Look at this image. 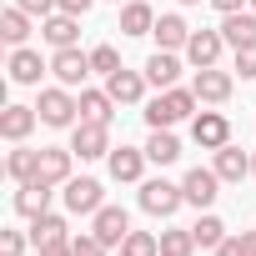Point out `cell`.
<instances>
[{
    "label": "cell",
    "mask_w": 256,
    "mask_h": 256,
    "mask_svg": "<svg viewBox=\"0 0 256 256\" xmlns=\"http://www.w3.org/2000/svg\"><path fill=\"white\" fill-rule=\"evenodd\" d=\"M106 206V196H100V181H90V176H80V181H66V211H76V216H96Z\"/></svg>",
    "instance_id": "cell-8"
},
{
    "label": "cell",
    "mask_w": 256,
    "mask_h": 256,
    "mask_svg": "<svg viewBox=\"0 0 256 256\" xmlns=\"http://www.w3.org/2000/svg\"><path fill=\"white\" fill-rule=\"evenodd\" d=\"M251 176H256V156H251Z\"/></svg>",
    "instance_id": "cell-42"
},
{
    "label": "cell",
    "mask_w": 256,
    "mask_h": 256,
    "mask_svg": "<svg viewBox=\"0 0 256 256\" xmlns=\"http://www.w3.org/2000/svg\"><path fill=\"white\" fill-rule=\"evenodd\" d=\"M216 186H221V176H216V171H206V166H196V171H186V181H181V191H186V201H191V206H201V211H206V206H211V201L221 196Z\"/></svg>",
    "instance_id": "cell-12"
},
{
    "label": "cell",
    "mask_w": 256,
    "mask_h": 256,
    "mask_svg": "<svg viewBox=\"0 0 256 256\" xmlns=\"http://www.w3.org/2000/svg\"><path fill=\"white\" fill-rule=\"evenodd\" d=\"M156 30V10L146 0H126L120 6V36H151Z\"/></svg>",
    "instance_id": "cell-17"
},
{
    "label": "cell",
    "mask_w": 256,
    "mask_h": 256,
    "mask_svg": "<svg viewBox=\"0 0 256 256\" xmlns=\"http://www.w3.org/2000/svg\"><path fill=\"white\" fill-rule=\"evenodd\" d=\"M90 6H96V0H60V10H66V16H86Z\"/></svg>",
    "instance_id": "cell-39"
},
{
    "label": "cell",
    "mask_w": 256,
    "mask_h": 256,
    "mask_svg": "<svg viewBox=\"0 0 256 256\" xmlns=\"http://www.w3.org/2000/svg\"><path fill=\"white\" fill-rule=\"evenodd\" d=\"M40 36H46L56 50H66V46H76V36H80V16L56 10V16H46V20H40Z\"/></svg>",
    "instance_id": "cell-15"
},
{
    "label": "cell",
    "mask_w": 256,
    "mask_h": 256,
    "mask_svg": "<svg viewBox=\"0 0 256 256\" xmlns=\"http://www.w3.org/2000/svg\"><path fill=\"white\" fill-rule=\"evenodd\" d=\"M231 70H216V66H206V70H196V80H191V90H196V100L201 106H221V100H231Z\"/></svg>",
    "instance_id": "cell-6"
},
{
    "label": "cell",
    "mask_w": 256,
    "mask_h": 256,
    "mask_svg": "<svg viewBox=\"0 0 256 256\" xmlns=\"http://www.w3.org/2000/svg\"><path fill=\"white\" fill-rule=\"evenodd\" d=\"M30 241H36V246H50V241H66V216H56V211L36 216V221H30Z\"/></svg>",
    "instance_id": "cell-26"
},
{
    "label": "cell",
    "mask_w": 256,
    "mask_h": 256,
    "mask_svg": "<svg viewBox=\"0 0 256 256\" xmlns=\"http://www.w3.org/2000/svg\"><path fill=\"white\" fill-rule=\"evenodd\" d=\"M236 70H241V80L256 76V40L251 46H236Z\"/></svg>",
    "instance_id": "cell-35"
},
{
    "label": "cell",
    "mask_w": 256,
    "mask_h": 256,
    "mask_svg": "<svg viewBox=\"0 0 256 256\" xmlns=\"http://www.w3.org/2000/svg\"><path fill=\"white\" fill-rule=\"evenodd\" d=\"M191 141H196L201 151H221V146L231 141V120H226L221 110H196V116H191Z\"/></svg>",
    "instance_id": "cell-4"
},
{
    "label": "cell",
    "mask_w": 256,
    "mask_h": 256,
    "mask_svg": "<svg viewBox=\"0 0 256 256\" xmlns=\"http://www.w3.org/2000/svg\"><path fill=\"white\" fill-rule=\"evenodd\" d=\"M221 46H226L221 30H191V40H186V60H191L196 70H206V66L221 60Z\"/></svg>",
    "instance_id": "cell-9"
},
{
    "label": "cell",
    "mask_w": 256,
    "mask_h": 256,
    "mask_svg": "<svg viewBox=\"0 0 256 256\" xmlns=\"http://www.w3.org/2000/svg\"><path fill=\"white\" fill-rule=\"evenodd\" d=\"M211 171H216L221 181H241V176H251V156H246L241 146H231V141H226V146L216 151V166H211Z\"/></svg>",
    "instance_id": "cell-19"
},
{
    "label": "cell",
    "mask_w": 256,
    "mask_h": 256,
    "mask_svg": "<svg viewBox=\"0 0 256 256\" xmlns=\"http://www.w3.org/2000/svg\"><path fill=\"white\" fill-rule=\"evenodd\" d=\"M191 251H196L191 231H161V256H191Z\"/></svg>",
    "instance_id": "cell-31"
},
{
    "label": "cell",
    "mask_w": 256,
    "mask_h": 256,
    "mask_svg": "<svg viewBox=\"0 0 256 256\" xmlns=\"http://www.w3.org/2000/svg\"><path fill=\"white\" fill-rule=\"evenodd\" d=\"M70 251L76 256H106V241L90 231V236H70Z\"/></svg>",
    "instance_id": "cell-34"
},
{
    "label": "cell",
    "mask_w": 256,
    "mask_h": 256,
    "mask_svg": "<svg viewBox=\"0 0 256 256\" xmlns=\"http://www.w3.org/2000/svg\"><path fill=\"white\" fill-rule=\"evenodd\" d=\"M211 6H216L221 16H231V10H241V6H246V0H211Z\"/></svg>",
    "instance_id": "cell-40"
},
{
    "label": "cell",
    "mask_w": 256,
    "mask_h": 256,
    "mask_svg": "<svg viewBox=\"0 0 256 256\" xmlns=\"http://www.w3.org/2000/svg\"><path fill=\"white\" fill-rule=\"evenodd\" d=\"M120 256H161V236H151V231H131L120 241Z\"/></svg>",
    "instance_id": "cell-30"
},
{
    "label": "cell",
    "mask_w": 256,
    "mask_h": 256,
    "mask_svg": "<svg viewBox=\"0 0 256 256\" xmlns=\"http://www.w3.org/2000/svg\"><path fill=\"white\" fill-rule=\"evenodd\" d=\"M36 120H40L36 106H6V110H0V136H6V141H26L36 131Z\"/></svg>",
    "instance_id": "cell-14"
},
{
    "label": "cell",
    "mask_w": 256,
    "mask_h": 256,
    "mask_svg": "<svg viewBox=\"0 0 256 256\" xmlns=\"http://www.w3.org/2000/svg\"><path fill=\"white\" fill-rule=\"evenodd\" d=\"M151 36H156V46H161V50H186V40H191V26H186L181 16H161Z\"/></svg>",
    "instance_id": "cell-21"
},
{
    "label": "cell",
    "mask_w": 256,
    "mask_h": 256,
    "mask_svg": "<svg viewBox=\"0 0 256 256\" xmlns=\"http://www.w3.org/2000/svg\"><path fill=\"white\" fill-rule=\"evenodd\" d=\"M16 211L30 216V221L46 216V211H50V181H26V186L16 191Z\"/></svg>",
    "instance_id": "cell-18"
},
{
    "label": "cell",
    "mask_w": 256,
    "mask_h": 256,
    "mask_svg": "<svg viewBox=\"0 0 256 256\" xmlns=\"http://www.w3.org/2000/svg\"><path fill=\"white\" fill-rule=\"evenodd\" d=\"M221 36H226L231 50H236V46H251V40H256V10H231V16L221 20Z\"/></svg>",
    "instance_id": "cell-20"
},
{
    "label": "cell",
    "mask_w": 256,
    "mask_h": 256,
    "mask_svg": "<svg viewBox=\"0 0 256 256\" xmlns=\"http://www.w3.org/2000/svg\"><path fill=\"white\" fill-rule=\"evenodd\" d=\"M26 36H30V16L20 6H10L6 16H0V40L6 46H26Z\"/></svg>",
    "instance_id": "cell-24"
},
{
    "label": "cell",
    "mask_w": 256,
    "mask_h": 256,
    "mask_svg": "<svg viewBox=\"0 0 256 256\" xmlns=\"http://www.w3.org/2000/svg\"><path fill=\"white\" fill-rule=\"evenodd\" d=\"M90 70H96V76H116V70H120L116 46H96V50H90Z\"/></svg>",
    "instance_id": "cell-33"
},
{
    "label": "cell",
    "mask_w": 256,
    "mask_h": 256,
    "mask_svg": "<svg viewBox=\"0 0 256 256\" xmlns=\"http://www.w3.org/2000/svg\"><path fill=\"white\" fill-rule=\"evenodd\" d=\"M181 6H201V0H181Z\"/></svg>",
    "instance_id": "cell-41"
},
{
    "label": "cell",
    "mask_w": 256,
    "mask_h": 256,
    "mask_svg": "<svg viewBox=\"0 0 256 256\" xmlns=\"http://www.w3.org/2000/svg\"><path fill=\"white\" fill-rule=\"evenodd\" d=\"M216 256H256V231H241V236H226L216 246Z\"/></svg>",
    "instance_id": "cell-32"
},
{
    "label": "cell",
    "mask_w": 256,
    "mask_h": 256,
    "mask_svg": "<svg viewBox=\"0 0 256 256\" xmlns=\"http://www.w3.org/2000/svg\"><path fill=\"white\" fill-rule=\"evenodd\" d=\"M106 90H110V100H116V106H136V100L146 96V76L120 66L116 76H106Z\"/></svg>",
    "instance_id": "cell-13"
},
{
    "label": "cell",
    "mask_w": 256,
    "mask_h": 256,
    "mask_svg": "<svg viewBox=\"0 0 256 256\" xmlns=\"http://www.w3.org/2000/svg\"><path fill=\"white\" fill-rule=\"evenodd\" d=\"M36 110H40V120H46V126H56V131H60V126H76L80 100H76L66 86H46V90H40V100H36Z\"/></svg>",
    "instance_id": "cell-2"
},
{
    "label": "cell",
    "mask_w": 256,
    "mask_h": 256,
    "mask_svg": "<svg viewBox=\"0 0 256 256\" xmlns=\"http://www.w3.org/2000/svg\"><path fill=\"white\" fill-rule=\"evenodd\" d=\"M186 116H196V90H181V86L161 90V96L146 106V126H151V131H171V126L186 120Z\"/></svg>",
    "instance_id": "cell-1"
},
{
    "label": "cell",
    "mask_w": 256,
    "mask_h": 256,
    "mask_svg": "<svg viewBox=\"0 0 256 256\" xmlns=\"http://www.w3.org/2000/svg\"><path fill=\"white\" fill-rule=\"evenodd\" d=\"M146 151H131V146H120V151H110V176L116 181H141V171H146Z\"/></svg>",
    "instance_id": "cell-23"
},
{
    "label": "cell",
    "mask_w": 256,
    "mask_h": 256,
    "mask_svg": "<svg viewBox=\"0 0 256 256\" xmlns=\"http://www.w3.org/2000/svg\"><path fill=\"white\" fill-rule=\"evenodd\" d=\"M36 251H40V256H76L70 241H50V246H36Z\"/></svg>",
    "instance_id": "cell-38"
},
{
    "label": "cell",
    "mask_w": 256,
    "mask_h": 256,
    "mask_svg": "<svg viewBox=\"0 0 256 256\" xmlns=\"http://www.w3.org/2000/svg\"><path fill=\"white\" fill-rule=\"evenodd\" d=\"M16 6H20L26 16H40V20H46V16H56V10H60V0H16Z\"/></svg>",
    "instance_id": "cell-36"
},
{
    "label": "cell",
    "mask_w": 256,
    "mask_h": 256,
    "mask_svg": "<svg viewBox=\"0 0 256 256\" xmlns=\"http://www.w3.org/2000/svg\"><path fill=\"white\" fill-rule=\"evenodd\" d=\"M46 70H50V66H46L36 50H26V46H16V50H10V80H16V86H40V76H46Z\"/></svg>",
    "instance_id": "cell-16"
},
{
    "label": "cell",
    "mask_w": 256,
    "mask_h": 256,
    "mask_svg": "<svg viewBox=\"0 0 256 256\" xmlns=\"http://www.w3.org/2000/svg\"><path fill=\"white\" fill-rule=\"evenodd\" d=\"M251 10H256V0H251Z\"/></svg>",
    "instance_id": "cell-43"
},
{
    "label": "cell",
    "mask_w": 256,
    "mask_h": 256,
    "mask_svg": "<svg viewBox=\"0 0 256 256\" xmlns=\"http://www.w3.org/2000/svg\"><path fill=\"white\" fill-rule=\"evenodd\" d=\"M70 151H76L80 161H100V156H110V131H106V120H76Z\"/></svg>",
    "instance_id": "cell-3"
},
{
    "label": "cell",
    "mask_w": 256,
    "mask_h": 256,
    "mask_svg": "<svg viewBox=\"0 0 256 256\" xmlns=\"http://www.w3.org/2000/svg\"><path fill=\"white\" fill-rule=\"evenodd\" d=\"M176 76H181V60H176V50H156V56L146 60V80H151V86L171 90V86H176Z\"/></svg>",
    "instance_id": "cell-22"
},
{
    "label": "cell",
    "mask_w": 256,
    "mask_h": 256,
    "mask_svg": "<svg viewBox=\"0 0 256 256\" xmlns=\"http://www.w3.org/2000/svg\"><path fill=\"white\" fill-rule=\"evenodd\" d=\"M50 70H56L60 86H86V76H90V56L76 50V46H66V50L50 56Z\"/></svg>",
    "instance_id": "cell-7"
},
{
    "label": "cell",
    "mask_w": 256,
    "mask_h": 256,
    "mask_svg": "<svg viewBox=\"0 0 256 256\" xmlns=\"http://www.w3.org/2000/svg\"><path fill=\"white\" fill-rule=\"evenodd\" d=\"M90 231H96L106 246H120L126 236H131V216H126L120 206H100V211H96V221H90Z\"/></svg>",
    "instance_id": "cell-10"
},
{
    "label": "cell",
    "mask_w": 256,
    "mask_h": 256,
    "mask_svg": "<svg viewBox=\"0 0 256 256\" xmlns=\"http://www.w3.org/2000/svg\"><path fill=\"white\" fill-rule=\"evenodd\" d=\"M181 201H186V191L181 186H171V181H146L141 186V211H151V216H176L181 211Z\"/></svg>",
    "instance_id": "cell-5"
},
{
    "label": "cell",
    "mask_w": 256,
    "mask_h": 256,
    "mask_svg": "<svg viewBox=\"0 0 256 256\" xmlns=\"http://www.w3.org/2000/svg\"><path fill=\"white\" fill-rule=\"evenodd\" d=\"M36 161H40V151H26V146L16 141V151L6 156V171H10V181H20V186H26V181H36Z\"/></svg>",
    "instance_id": "cell-25"
},
{
    "label": "cell",
    "mask_w": 256,
    "mask_h": 256,
    "mask_svg": "<svg viewBox=\"0 0 256 256\" xmlns=\"http://www.w3.org/2000/svg\"><path fill=\"white\" fill-rule=\"evenodd\" d=\"M191 236H196V246H206V251H216V246L226 241V226H221V216H201V221L191 226Z\"/></svg>",
    "instance_id": "cell-29"
},
{
    "label": "cell",
    "mask_w": 256,
    "mask_h": 256,
    "mask_svg": "<svg viewBox=\"0 0 256 256\" xmlns=\"http://www.w3.org/2000/svg\"><path fill=\"white\" fill-rule=\"evenodd\" d=\"M26 241H30V236H20V231H0V256H20Z\"/></svg>",
    "instance_id": "cell-37"
},
{
    "label": "cell",
    "mask_w": 256,
    "mask_h": 256,
    "mask_svg": "<svg viewBox=\"0 0 256 256\" xmlns=\"http://www.w3.org/2000/svg\"><path fill=\"white\" fill-rule=\"evenodd\" d=\"M146 156H151L156 166H171V161L181 156V141H176L171 131H151V141H146Z\"/></svg>",
    "instance_id": "cell-27"
},
{
    "label": "cell",
    "mask_w": 256,
    "mask_h": 256,
    "mask_svg": "<svg viewBox=\"0 0 256 256\" xmlns=\"http://www.w3.org/2000/svg\"><path fill=\"white\" fill-rule=\"evenodd\" d=\"M70 156H76V151H60V146H40V161H36V181L66 186V181H70Z\"/></svg>",
    "instance_id": "cell-11"
},
{
    "label": "cell",
    "mask_w": 256,
    "mask_h": 256,
    "mask_svg": "<svg viewBox=\"0 0 256 256\" xmlns=\"http://www.w3.org/2000/svg\"><path fill=\"white\" fill-rule=\"evenodd\" d=\"M110 90H80V120H110Z\"/></svg>",
    "instance_id": "cell-28"
}]
</instances>
